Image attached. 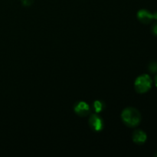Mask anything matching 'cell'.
I'll list each match as a JSON object with an SVG mask.
<instances>
[{
    "label": "cell",
    "instance_id": "3957f363",
    "mask_svg": "<svg viewBox=\"0 0 157 157\" xmlns=\"http://www.w3.org/2000/svg\"><path fill=\"white\" fill-rule=\"evenodd\" d=\"M89 125L94 131H101L104 128V122L102 118L98 114H92L89 119Z\"/></svg>",
    "mask_w": 157,
    "mask_h": 157
},
{
    "label": "cell",
    "instance_id": "6da1fadb",
    "mask_svg": "<svg viewBox=\"0 0 157 157\" xmlns=\"http://www.w3.org/2000/svg\"><path fill=\"white\" fill-rule=\"evenodd\" d=\"M123 121L128 127H136L140 123L141 115L140 113L133 107H127L124 109L121 114Z\"/></svg>",
    "mask_w": 157,
    "mask_h": 157
},
{
    "label": "cell",
    "instance_id": "5b68a950",
    "mask_svg": "<svg viewBox=\"0 0 157 157\" xmlns=\"http://www.w3.org/2000/svg\"><path fill=\"white\" fill-rule=\"evenodd\" d=\"M137 18L141 22L144 23V24H148V23L151 22L153 20V14L150 13L146 9H141L137 13Z\"/></svg>",
    "mask_w": 157,
    "mask_h": 157
},
{
    "label": "cell",
    "instance_id": "ba28073f",
    "mask_svg": "<svg viewBox=\"0 0 157 157\" xmlns=\"http://www.w3.org/2000/svg\"><path fill=\"white\" fill-rule=\"evenodd\" d=\"M149 70L151 73H156L157 72V61H152L150 63L148 67Z\"/></svg>",
    "mask_w": 157,
    "mask_h": 157
},
{
    "label": "cell",
    "instance_id": "7c38bea8",
    "mask_svg": "<svg viewBox=\"0 0 157 157\" xmlns=\"http://www.w3.org/2000/svg\"><path fill=\"white\" fill-rule=\"evenodd\" d=\"M156 156H157V154H156Z\"/></svg>",
    "mask_w": 157,
    "mask_h": 157
},
{
    "label": "cell",
    "instance_id": "277c9868",
    "mask_svg": "<svg viewBox=\"0 0 157 157\" xmlns=\"http://www.w3.org/2000/svg\"><path fill=\"white\" fill-rule=\"evenodd\" d=\"M75 111L78 115L81 117L87 116L90 113V107L87 103L80 101L75 105Z\"/></svg>",
    "mask_w": 157,
    "mask_h": 157
},
{
    "label": "cell",
    "instance_id": "9c48e42d",
    "mask_svg": "<svg viewBox=\"0 0 157 157\" xmlns=\"http://www.w3.org/2000/svg\"><path fill=\"white\" fill-rule=\"evenodd\" d=\"M152 32L155 35H157V22H155L152 26Z\"/></svg>",
    "mask_w": 157,
    "mask_h": 157
},
{
    "label": "cell",
    "instance_id": "8992f818",
    "mask_svg": "<svg viewBox=\"0 0 157 157\" xmlns=\"http://www.w3.org/2000/svg\"><path fill=\"white\" fill-rule=\"evenodd\" d=\"M147 136L144 131L141 130H137L133 133V140L137 144H143L147 140Z\"/></svg>",
    "mask_w": 157,
    "mask_h": 157
},
{
    "label": "cell",
    "instance_id": "52a82bcc",
    "mask_svg": "<svg viewBox=\"0 0 157 157\" xmlns=\"http://www.w3.org/2000/svg\"><path fill=\"white\" fill-rule=\"evenodd\" d=\"M104 104L102 101H96L94 103V108L95 111H96L97 113L101 112V110L104 109Z\"/></svg>",
    "mask_w": 157,
    "mask_h": 157
},
{
    "label": "cell",
    "instance_id": "7a4b0ae2",
    "mask_svg": "<svg viewBox=\"0 0 157 157\" xmlns=\"http://www.w3.org/2000/svg\"><path fill=\"white\" fill-rule=\"evenodd\" d=\"M151 78L148 75H142L138 77L134 83V87L138 93L144 94L148 91L152 87Z\"/></svg>",
    "mask_w": 157,
    "mask_h": 157
},
{
    "label": "cell",
    "instance_id": "8fae6325",
    "mask_svg": "<svg viewBox=\"0 0 157 157\" xmlns=\"http://www.w3.org/2000/svg\"><path fill=\"white\" fill-rule=\"evenodd\" d=\"M155 84H156V86L157 87V75L155 77Z\"/></svg>",
    "mask_w": 157,
    "mask_h": 157
},
{
    "label": "cell",
    "instance_id": "30bf717a",
    "mask_svg": "<svg viewBox=\"0 0 157 157\" xmlns=\"http://www.w3.org/2000/svg\"><path fill=\"white\" fill-rule=\"evenodd\" d=\"M153 18H155V19H157V12H154V13L153 14Z\"/></svg>",
    "mask_w": 157,
    "mask_h": 157
}]
</instances>
